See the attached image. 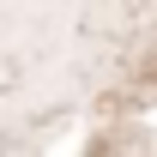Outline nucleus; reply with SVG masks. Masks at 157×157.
Instances as JSON below:
<instances>
[]
</instances>
